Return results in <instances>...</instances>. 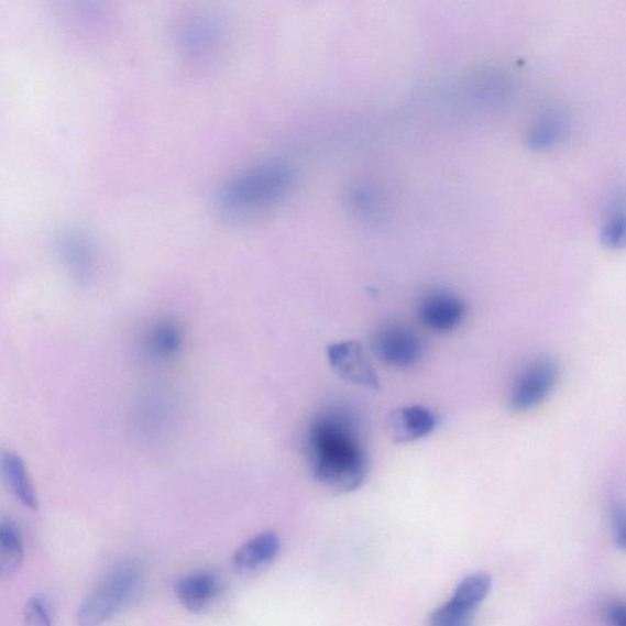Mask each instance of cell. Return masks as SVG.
I'll list each match as a JSON object with an SVG mask.
<instances>
[{
    "label": "cell",
    "mask_w": 626,
    "mask_h": 626,
    "mask_svg": "<svg viewBox=\"0 0 626 626\" xmlns=\"http://www.w3.org/2000/svg\"><path fill=\"white\" fill-rule=\"evenodd\" d=\"M328 364L339 378L356 386L380 389L378 375L356 340H345L327 347Z\"/></svg>",
    "instance_id": "7"
},
{
    "label": "cell",
    "mask_w": 626,
    "mask_h": 626,
    "mask_svg": "<svg viewBox=\"0 0 626 626\" xmlns=\"http://www.w3.org/2000/svg\"><path fill=\"white\" fill-rule=\"evenodd\" d=\"M612 532L615 545L620 549L625 548L626 531H625V510L622 503H614L612 508Z\"/></svg>",
    "instance_id": "17"
},
{
    "label": "cell",
    "mask_w": 626,
    "mask_h": 626,
    "mask_svg": "<svg viewBox=\"0 0 626 626\" xmlns=\"http://www.w3.org/2000/svg\"><path fill=\"white\" fill-rule=\"evenodd\" d=\"M0 477L21 504L25 505L28 509H37L36 490L23 458L10 452V450L0 453Z\"/></svg>",
    "instance_id": "12"
},
{
    "label": "cell",
    "mask_w": 626,
    "mask_h": 626,
    "mask_svg": "<svg viewBox=\"0 0 626 626\" xmlns=\"http://www.w3.org/2000/svg\"><path fill=\"white\" fill-rule=\"evenodd\" d=\"M144 585V570L134 560L108 571L85 598L78 612L80 626H102L130 606Z\"/></svg>",
    "instance_id": "3"
},
{
    "label": "cell",
    "mask_w": 626,
    "mask_h": 626,
    "mask_svg": "<svg viewBox=\"0 0 626 626\" xmlns=\"http://www.w3.org/2000/svg\"><path fill=\"white\" fill-rule=\"evenodd\" d=\"M372 349L383 364L397 369L415 366L424 354L420 336L414 329L398 323L377 329L372 337Z\"/></svg>",
    "instance_id": "6"
},
{
    "label": "cell",
    "mask_w": 626,
    "mask_h": 626,
    "mask_svg": "<svg viewBox=\"0 0 626 626\" xmlns=\"http://www.w3.org/2000/svg\"><path fill=\"white\" fill-rule=\"evenodd\" d=\"M558 376L556 360L540 358L531 362L513 384L508 398L509 409L524 414L537 408L554 389Z\"/></svg>",
    "instance_id": "4"
},
{
    "label": "cell",
    "mask_w": 626,
    "mask_h": 626,
    "mask_svg": "<svg viewBox=\"0 0 626 626\" xmlns=\"http://www.w3.org/2000/svg\"><path fill=\"white\" fill-rule=\"evenodd\" d=\"M223 580L213 571H195L184 575L175 585V595L182 606L191 613L200 614L212 608L223 596Z\"/></svg>",
    "instance_id": "9"
},
{
    "label": "cell",
    "mask_w": 626,
    "mask_h": 626,
    "mask_svg": "<svg viewBox=\"0 0 626 626\" xmlns=\"http://www.w3.org/2000/svg\"><path fill=\"white\" fill-rule=\"evenodd\" d=\"M281 537L266 531L250 538L233 558V567L241 576H256L271 567L281 553Z\"/></svg>",
    "instance_id": "11"
},
{
    "label": "cell",
    "mask_w": 626,
    "mask_h": 626,
    "mask_svg": "<svg viewBox=\"0 0 626 626\" xmlns=\"http://www.w3.org/2000/svg\"><path fill=\"white\" fill-rule=\"evenodd\" d=\"M491 586V578L483 573L472 574L461 580L452 600L432 613L430 626H471Z\"/></svg>",
    "instance_id": "5"
},
{
    "label": "cell",
    "mask_w": 626,
    "mask_h": 626,
    "mask_svg": "<svg viewBox=\"0 0 626 626\" xmlns=\"http://www.w3.org/2000/svg\"><path fill=\"white\" fill-rule=\"evenodd\" d=\"M24 557V538L18 524L0 521V578H12L23 564Z\"/></svg>",
    "instance_id": "15"
},
{
    "label": "cell",
    "mask_w": 626,
    "mask_h": 626,
    "mask_svg": "<svg viewBox=\"0 0 626 626\" xmlns=\"http://www.w3.org/2000/svg\"><path fill=\"white\" fill-rule=\"evenodd\" d=\"M307 464L317 482L339 493L359 490L367 476L369 458L356 416L343 406H328L307 428Z\"/></svg>",
    "instance_id": "1"
},
{
    "label": "cell",
    "mask_w": 626,
    "mask_h": 626,
    "mask_svg": "<svg viewBox=\"0 0 626 626\" xmlns=\"http://www.w3.org/2000/svg\"><path fill=\"white\" fill-rule=\"evenodd\" d=\"M183 345L180 326L173 320H162L153 325L144 339L142 349L149 358L166 361L178 355Z\"/></svg>",
    "instance_id": "13"
},
{
    "label": "cell",
    "mask_w": 626,
    "mask_h": 626,
    "mask_svg": "<svg viewBox=\"0 0 626 626\" xmlns=\"http://www.w3.org/2000/svg\"><path fill=\"white\" fill-rule=\"evenodd\" d=\"M603 619L608 626H626V609L622 601H611L603 608Z\"/></svg>",
    "instance_id": "18"
},
{
    "label": "cell",
    "mask_w": 626,
    "mask_h": 626,
    "mask_svg": "<svg viewBox=\"0 0 626 626\" xmlns=\"http://www.w3.org/2000/svg\"><path fill=\"white\" fill-rule=\"evenodd\" d=\"M24 618L25 626H52V612L46 598L32 597L26 604Z\"/></svg>",
    "instance_id": "16"
},
{
    "label": "cell",
    "mask_w": 626,
    "mask_h": 626,
    "mask_svg": "<svg viewBox=\"0 0 626 626\" xmlns=\"http://www.w3.org/2000/svg\"><path fill=\"white\" fill-rule=\"evenodd\" d=\"M466 304L449 292H433L425 296L417 309L420 322L435 333L453 332L466 317Z\"/></svg>",
    "instance_id": "8"
},
{
    "label": "cell",
    "mask_w": 626,
    "mask_h": 626,
    "mask_svg": "<svg viewBox=\"0 0 626 626\" xmlns=\"http://www.w3.org/2000/svg\"><path fill=\"white\" fill-rule=\"evenodd\" d=\"M438 426V417L421 405L400 406L386 419V431L395 444H408L430 436Z\"/></svg>",
    "instance_id": "10"
},
{
    "label": "cell",
    "mask_w": 626,
    "mask_h": 626,
    "mask_svg": "<svg viewBox=\"0 0 626 626\" xmlns=\"http://www.w3.org/2000/svg\"><path fill=\"white\" fill-rule=\"evenodd\" d=\"M293 179L288 164H262L229 180L219 195V206L233 217L256 215L287 195Z\"/></svg>",
    "instance_id": "2"
},
{
    "label": "cell",
    "mask_w": 626,
    "mask_h": 626,
    "mask_svg": "<svg viewBox=\"0 0 626 626\" xmlns=\"http://www.w3.org/2000/svg\"><path fill=\"white\" fill-rule=\"evenodd\" d=\"M61 254L72 277L80 283H89L96 272V257L92 248L78 235H67L61 241Z\"/></svg>",
    "instance_id": "14"
},
{
    "label": "cell",
    "mask_w": 626,
    "mask_h": 626,
    "mask_svg": "<svg viewBox=\"0 0 626 626\" xmlns=\"http://www.w3.org/2000/svg\"><path fill=\"white\" fill-rule=\"evenodd\" d=\"M212 28L204 24H197L196 26H191L189 30V37L188 42L190 48L193 50H204L208 45H210V40L212 41L213 34Z\"/></svg>",
    "instance_id": "19"
}]
</instances>
